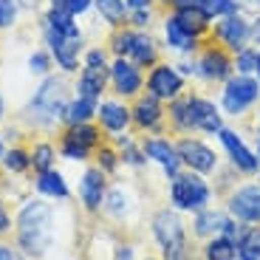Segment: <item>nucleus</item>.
Here are the masks:
<instances>
[{
  "instance_id": "29",
  "label": "nucleus",
  "mask_w": 260,
  "mask_h": 260,
  "mask_svg": "<svg viewBox=\"0 0 260 260\" xmlns=\"http://www.w3.org/2000/svg\"><path fill=\"white\" fill-rule=\"evenodd\" d=\"M204 260H238V243L226 235H215L204 243Z\"/></svg>"
},
{
  "instance_id": "8",
  "label": "nucleus",
  "mask_w": 260,
  "mask_h": 260,
  "mask_svg": "<svg viewBox=\"0 0 260 260\" xmlns=\"http://www.w3.org/2000/svg\"><path fill=\"white\" fill-rule=\"evenodd\" d=\"M158 40L164 46V54L170 59H181V57H195L198 48L204 46L201 37H195L187 26L181 23L176 12H164L158 20Z\"/></svg>"
},
{
  "instance_id": "30",
  "label": "nucleus",
  "mask_w": 260,
  "mask_h": 260,
  "mask_svg": "<svg viewBox=\"0 0 260 260\" xmlns=\"http://www.w3.org/2000/svg\"><path fill=\"white\" fill-rule=\"evenodd\" d=\"M178 17H181V23L189 28V31L195 34V37L207 40L209 37V28H212V20L207 17V14L201 12V6L198 9H181V12H176Z\"/></svg>"
},
{
  "instance_id": "21",
  "label": "nucleus",
  "mask_w": 260,
  "mask_h": 260,
  "mask_svg": "<svg viewBox=\"0 0 260 260\" xmlns=\"http://www.w3.org/2000/svg\"><path fill=\"white\" fill-rule=\"evenodd\" d=\"M105 192H108V187H105V173L99 167H88L82 173V178H79V201L85 204L88 212H96L105 204Z\"/></svg>"
},
{
  "instance_id": "48",
  "label": "nucleus",
  "mask_w": 260,
  "mask_h": 260,
  "mask_svg": "<svg viewBox=\"0 0 260 260\" xmlns=\"http://www.w3.org/2000/svg\"><path fill=\"white\" fill-rule=\"evenodd\" d=\"M252 127H254V136H260V108L252 113Z\"/></svg>"
},
{
  "instance_id": "52",
  "label": "nucleus",
  "mask_w": 260,
  "mask_h": 260,
  "mask_svg": "<svg viewBox=\"0 0 260 260\" xmlns=\"http://www.w3.org/2000/svg\"><path fill=\"white\" fill-rule=\"evenodd\" d=\"M254 153H257V158H260V136H254Z\"/></svg>"
},
{
  "instance_id": "13",
  "label": "nucleus",
  "mask_w": 260,
  "mask_h": 260,
  "mask_svg": "<svg viewBox=\"0 0 260 260\" xmlns=\"http://www.w3.org/2000/svg\"><path fill=\"white\" fill-rule=\"evenodd\" d=\"M176 147H178V156H181L184 170H192V173H198V176H212V173H218L221 158H218L215 147H209L204 139H198V136H178Z\"/></svg>"
},
{
  "instance_id": "25",
  "label": "nucleus",
  "mask_w": 260,
  "mask_h": 260,
  "mask_svg": "<svg viewBox=\"0 0 260 260\" xmlns=\"http://www.w3.org/2000/svg\"><path fill=\"white\" fill-rule=\"evenodd\" d=\"M96 99H88V96H77L74 93L68 108H65V116L62 124H82V122H93L96 119Z\"/></svg>"
},
{
  "instance_id": "41",
  "label": "nucleus",
  "mask_w": 260,
  "mask_h": 260,
  "mask_svg": "<svg viewBox=\"0 0 260 260\" xmlns=\"http://www.w3.org/2000/svg\"><path fill=\"white\" fill-rule=\"evenodd\" d=\"M249 46L260 48V12H249Z\"/></svg>"
},
{
  "instance_id": "49",
  "label": "nucleus",
  "mask_w": 260,
  "mask_h": 260,
  "mask_svg": "<svg viewBox=\"0 0 260 260\" xmlns=\"http://www.w3.org/2000/svg\"><path fill=\"white\" fill-rule=\"evenodd\" d=\"M40 3H43V0H20V6L23 9H37Z\"/></svg>"
},
{
  "instance_id": "5",
  "label": "nucleus",
  "mask_w": 260,
  "mask_h": 260,
  "mask_svg": "<svg viewBox=\"0 0 260 260\" xmlns=\"http://www.w3.org/2000/svg\"><path fill=\"white\" fill-rule=\"evenodd\" d=\"M195 65H198V79H195L198 88H221L235 74V54L207 37L195 54Z\"/></svg>"
},
{
  "instance_id": "42",
  "label": "nucleus",
  "mask_w": 260,
  "mask_h": 260,
  "mask_svg": "<svg viewBox=\"0 0 260 260\" xmlns=\"http://www.w3.org/2000/svg\"><path fill=\"white\" fill-rule=\"evenodd\" d=\"M204 0H167V12H181V9H198Z\"/></svg>"
},
{
  "instance_id": "54",
  "label": "nucleus",
  "mask_w": 260,
  "mask_h": 260,
  "mask_svg": "<svg viewBox=\"0 0 260 260\" xmlns=\"http://www.w3.org/2000/svg\"><path fill=\"white\" fill-rule=\"evenodd\" d=\"M3 153H6V147H3V136H0V158H3Z\"/></svg>"
},
{
  "instance_id": "36",
  "label": "nucleus",
  "mask_w": 260,
  "mask_h": 260,
  "mask_svg": "<svg viewBox=\"0 0 260 260\" xmlns=\"http://www.w3.org/2000/svg\"><path fill=\"white\" fill-rule=\"evenodd\" d=\"M254 65H257V48L246 46L235 54V74H246V77H254Z\"/></svg>"
},
{
  "instance_id": "2",
  "label": "nucleus",
  "mask_w": 260,
  "mask_h": 260,
  "mask_svg": "<svg viewBox=\"0 0 260 260\" xmlns=\"http://www.w3.org/2000/svg\"><path fill=\"white\" fill-rule=\"evenodd\" d=\"M17 243L28 257H43L54 243V209L46 201H26L17 212Z\"/></svg>"
},
{
  "instance_id": "56",
  "label": "nucleus",
  "mask_w": 260,
  "mask_h": 260,
  "mask_svg": "<svg viewBox=\"0 0 260 260\" xmlns=\"http://www.w3.org/2000/svg\"><path fill=\"white\" fill-rule=\"evenodd\" d=\"M147 260H156V257H147Z\"/></svg>"
},
{
  "instance_id": "4",
  "label": "nucleus",
  "mask_w": 260,
  "mask_h": 260,
  "mask_svg": "<svg viewBox=\"0 0 260 260\" xmlns=\"http://www.w3.org/2000/svg\"><path fill=\"white\" fill-rule=\"evenodd\" d=\"M153 238L161 246V260H192L187 223L178 209H158L153 215Z\"/></svg>"
},
{
  "instance_id": "44",
  "label": "nucleus",
  "mask_w": 260,
  "mask_h": 260,
  "mask_svg": "<svg viewBox=\"0 0 260 260\" xmlns=\"http://www.w3.org/2000/svg\"><path fill=\"white\" fill-rule=\"evenodd\" d=\"M116 260H133V246H130V243L116 246Z\"/></svg>"
},
{
  "instance_id": "53",
  "label": "nucleus",
  "mask_w": 260,
  "mask_h": 260,
  "mask_svg": "<svg viewBox=\"0 0 260 260\" xmlns=\"http://www.w3.org/2000/svg\"><path fill=\"white\" fill-rule=\"evenodd\" d=\"M51 6H65V0H48Z\"/></svg>"
},
{
  "instance_id": "39",
  "label": "nucleus",
  "mask_w": 260,
  "mask_h": 260,
  "mask_svg": "<svg viewBox=\"0 0 260 260\" xmlns=\"http://www.w3.org/2000/svg\"><path fill=\"white\" fill-rule=\"evenodd\" d=\"M82 65H111V51L108 46H93L82 51Z\"/></svg>"
},
{
  "instance_id": "6",
  "label": "nucleus",
  "mask_w": 260,
  "mask_h": 260,
  "mask_svg": "<svg viewBox=\"0 0 260 260\" xmlns=\"http://www.w3.org/2000/svg\"><path fill=\"white\" fill-rule=\"evenodd\" d=\"M212 201V187L207 178L192 173V170H181L178 176L170 178V204L178 212H201Z\"/></svg>"
},
{
  "instance_id": "40",
  "label": "nucleus",
  "mask_w": 260,
  "mask_h": 260,
  "mask_svg": "<svg viewBox=\"0 0 260 260\" xmlns=\"http://www.w3.org/2000/svg\"><path fill=\"white\" fill-rule=\"evenodd\" d=\"M62 9H68L74 17H85V14L93 9V0H65V6H62Z\"/></svg>"
},
{
  "instance_id": "11",
  "label": "nucleus",
  "mask_w": 260,
  "mask_h": 260,
  "mask_svg": "<svg viewBox=\"0 0 260 260\" xmlns=\"http://www.w3.org/2000/svg\"><path fill=\"white\" fill-rule=\"evenodd\" d=\"M43 40H46V48H48V54H51V59L57 62V68L65 74V77L79 74V68H82L85 40L62 37V34H57L54 28H48L46 23H43Z\"/></svg>"
},
{
  "instance_id": "37",
  "label": "nucleus",
  "mask_w": 260,
  "mask_h": 260,
  "mask_svg": "<svg viewBox=\"0 0 260 260\" xmlns=\"http://www.w3.org/2000/svg\"><path fill=\"white\" fill-rule=\"evenodd\" d=\"M119 164H122V158H119L116 150H113L111 144H99V147H96V167L102 170L105 176H108V173H113Z\"/></svg>"
},
{
  "instance_id": "51",
  "label": "nucleus",
  "mask_w": 260,
  "mask_h": 260,
  "mask_svg": "<svg viewBox=\"0 0 260 260\" xmlns=\"http://www.w3.org/2000/svg\"><path fill=\"white\" fill-rule=\"evenodd\" d=\"M254 77L260 79V48H257V65H254Z\"/></svg>"
},
{
  "instance_id": "45",
  "label": "nucleus",
  "mask_w": 260,
  "mask_h": 260,
  "mask_svg": "<svg viewBox=\"0 0 260 260\" xmlns=\"http://www.w3.org/2000/svg\"><path fill=\"white\" fill-rule=\"evenodd\" d=\"M0 260H23L17 252H14L12 246H6V243H0Z\"/></svg>"
},
{
  "instance_id": "18",
  "label": "nucleus",
  "mask_w": 260,
  "mask_h": 260,
  "mask_svg": "<svg viewBox=\"0 0 260 260\" xmlns=\"http://www.w3.org/2000/svg\"><path fill=\"white\" fill-rule=\"evenodd\" d=\"M142 150H144V156H147V161H156L158 167L164 170L167 181L184 170L181 156H178V147H176L173 139H167V136H144L142 139Z\"/></svg>"
},
{
  "instance_id": "9",
  "label": "nucleus",
  "mask_w": 260,
  "mask_h": 260,
  "mask_svg": "<svg viewBox=\"0 0 260 260\" xmlns=\"http://www.w3.org/2000/svg\"><path fill=\"white\" fill-rule=\"evenodd\" d=\"M144 91L150 96L161 99L164 105H170L173 99L184 96L189 91V79L181 77V71L176 68V59L164 57L161 62H156L147 71V77H144Z\"/></svg>"
},
{
  "instance_id": "46",
  "label": "nucleus",
  "mask_w": 260,
  "mask_h": 260,
  "mask_svg": "<svg viewBox=\"0 0 260 260\" xmlns=\"http://www.w3.org/2000/svg\"><path fill=\"white\" fill-rule=\"evenodd\" d=\"M9 226H12V221H9V212H6V207L0 204V235H6Z\"/></svg>"
},
{
  "instance_id": "23",
  "label": "nucleus",
  "mask_w": 260,
  "mask_h": 260,
  "mask_svg": "<svg viewBox=\"0 0 260 260\" xmlns=\"http://www.w3.org/2000/svg\"><path fill=\"white\" fill-rule=\"evenodd\" d=\"M43 23H46L48 28H54L57 34H62V37L85 40L82 26H79V17H74V14L68 12V9H62V6H48L46 14H43Z\"/></svg>"
},
{
  "instance_id": "34",
  "label": "nucleus",
  "mask_w": 260,
  "mask_h": 260,
  "mask_svg": "<svg viewBox=\"0 0 260 260\" xmlns=\"http://www.w3.org/2000/svg\"><path fill=\"white\" fill-rule=\"evenodd\" d=\"M133 31L136 28H113L111 31V40H108V51H111V57H127L130 51V43H133Z\"/></svg>"
},
{
  "instance_id": "3",
  "label": "nucleus",
  "mask_w": 260,
  "mask_h": 260,
  "mask_svg": "<svg viewBox=\"0 0 260 260\" xmlns=\"http://www.w3.org/2000/svg\"><path fill=\"white\" fill-rule=\"evenodd\" d=\"M218 105H221L223 116L235 122L252 116L260 108V79L246 77V74H232L218 88Z\"/></svg>"
},
{
  "instance_id": "17",
  "label": "nucleus",
  "mask_w": 260,
  "mask_h": 260,
  "mask_svg": "<svg viewBox=\"0 0 260 260\" xmlns=\"http://www.w3.org/2000/svg\"><path fill=\"white\" fill-rule=\"evenodd\" d=\"M93 122L102 127V133L108 136H119V133H127V127L133 124V113H130V105L119 96H105L96 105V119Z\"/></svg>"
},
{
  "instance_id": "38",
  "label": "nucleus",
  "mask_w": 260,
  "mask_h": 260,
  "mask_svg": "<svg viewBox=\"0 0 260 260\" xmlns=\"http://www.w3.org/2000/svg\"><path fill=\"white\" fill-rule=\"evenodd\" d=\"M20 12H23L20 0H0V31H3V28H14V26H17Z\"/></svg>"
},
{
  "instance_id": "12",
  "label": "nucleus",
  "mask_w": 260,
  "mask_h": 260,
  "mask_svg": "<svg viewBox=\"0 0 260 260\" xmlns=\"http://www.w3.org/2000/svg\"><path fill=\"white\" fill-rule=\"evenodd\" d=\"M144 77L147 71L139 68L127 57H111V93L124 102H133L139 93H144Z\"/></svg>"
},
{
  "instance_id": "10",
  "label": "nucleus",
  "mask_w": 260,
  "mask_h": 260,
  "mask_svg": "<svg viewBox=\"0 0 260 260\" xmlns=\"http://www.w3.org/2000/svg\"><path fill=\"white\" fill-rule=\"evenodd\" d=\"M218 144L223 147V153H226L229 164H232L238 173H243V176H257L260 173V158L257 153H254V147H249V142L243 139V133L238 127H229V124H223L221 133H218Z\"/></svg>"
},
{
  "instance_id": "27",
  "label": "nucleus",
  "mask_w": 260,
  "mask_h": 260,
  "mask_svg": "<svg viewBox=\"0 0 260 260\" xmlns=\"http://www.w3.org/2000/svg\"><path fill=\"white\" fill-rule=\"evenodd\" d=\"M40 195H48V198H68L71 189H68V181L59 170H48V173H37V181H34Z\"/></svg>"
},
{
  "instance_id": "47",
  "label": "nucleus",
  "mask_w": 260,
  "mask_h": 260,
  "mask_svg": "<svg viewBox=\"0 0 260 260\" xmlns=\"http://www.w3.org/2000/svg\"><path fill=\"white\" fill-rule=\"evenodd\" d=\"M243 9L246 12H260V0H243Z\"/></svg>"
},
{
  "instance_id": "22",
  "label": "nucleus",
  "mask_w": 260,
  "mask_h": 260,
  "mask_svg": "<svg viewBox=\"0 0 260 260\" xmlns=\"http://www.w3.org/2000/svg\"><path fill=\"white\" fill-rule=\"evenodd\" d=\"M229 218H232V215H229L226 209H218V207L201 209V212H195V218H192V235L195 238H204V241H209L215 235H223Z\"/></svg>"
},
{
  "instance_id": "19",
  "label": "nucleus",
  "mask_w": 260,
  "mask_h": 260,
  "mask_svg": "<svg viewBox=\"0 0 260 260\" xmlns=\"http://www.w3.org/2000/svg\"><path fill=\"white\" fill-rule=\"evenodd\" d=\"M111 91V65H82L74 82V93L88 99H105Z\"/></svg>"
},
{
  "instance_id": "16",
  "label": "nucleus",
  "mask_w": 260,
  "mask_h": 260,
  "mask_svg": "<svg viewBox=\"0 0 260 260\" xmlns=\"http://www.w3.org/2000/svg\"><path fill=\"white\" fill-rule=\"evenodd\" d=\"M226 212L235 221L249 223V226H260V181L235 187L226 198Z\"/></svg>"
},
{
  "instance_id": "14",
  "label": "nucleus",
  "mask_w": 260,
  "mask_h": 260,
  "mask_svg": "<svg viewBox=\"0 0 260 260\" xmlns=\"http://www.w3.org/2000/svg\"><path fill=\"white\" fill-rule=\"evenodd\" d=\"M130 113H133V127L136 130L150 133V136H164V130H167V105L161 99L150 96L144 91L130 102Z\"/></svg>"
},
{
  "instance_id": "33",
  "label": "nucleus",
  "mask_w": 260,
  "mask_h": 260,
  "mask_svg": "<svg viewBox=\"0 0 260 260\" xmlns=\"http://www.w3.org/2000/svg\"><path fill=\"white\" fill-rule=\"evenodd\" d=\"M0 161H3V167H6L12 176H20V173H26V170L31 167V156H28L23 147H9Z\"/></svg>"
},
{
  "instance_id": "26",
  "label": "nucleus",
  "mask_w": 260,
  "mask_h": 260,
  "mask_svg": "<svg viewBox=\"0 0 260 260\" xmlns=\"http://www.w3.org/2000/svg\"><path fill=\"white\" fill-rule=\"evenodd\" d=\"M96 14L108 23V28H124L127 26V3L124 0H93Z\"/></svg>"
},
{
  "instance_id": "28",
  "label": "nucleus",
  "mask_w": 260,
  "mask_h": 260,
  "mask_svg": "<svg viewBox=\"0 0 260 260\" xmlns=\"http://www.w3.org/2000/svg\"><path fill=\"white\" fill-rule=\"evenodd\" d=\"M102 209L111 215V218H116V221H124L130 215V209H133V198H130V192L124 187H113V189L105 192Z\"/></svg>"
},
{
  "instance_id": "55",
  "label": "nucleus",
  "mask_w": 260,
  "mask_h": 260,
  "mask_svg": "<svg viewBox=\"0 0 260 260\" xmlns=\"http://www.w3.org/2000/svg\"><path fill=\"white\" fill-rule=\"evenodd\" d=\"M158 6H161L164 12H167V0H158Z\"/></svg>"
},
{
  "instance_id": "15",
  "label": "nucleus",
  "mask_w": 260,
  "mask_h": 260,
  "mask_svg": "<svg viewBox=\"0 0 260 260\" xmlns=\"http://www.w3.org/2000/svg\"><path fill=\"white\" fill-rule=\"evenodd\" d=\"M209 40H215L218 46H223L229 54H238L241 48L249 46V12L229 14V17L215 20L209 28Z\"/></svg>"
},
{
  "instance_id": "7",
  "label": "nucleus",
  "mask_w": 260,
  "mask_h": 260,
  "mask_svg": "<svg viewBox=\"0 0 260 260\" xmlns=\"http://www.w3.org/2000/svg\"><path fill=\"white\" fill-rule=\"evenodd\" d=\"M187 108H189V127L192 133H204V136H218L221 127L226 124V116H223L218 99L204 93V88H189L187 93Z\"/></svg>"
},
{
  "instance_id": "1",
  "label": "nucleus",
  "mask_w": 260,
  "mask_h": 260,
  "mask_svg": "<svg viewBox=\"0 0 260 260\" xmlns=\"http://www.w3.org/2000/svg\"><path fill=\"white\" fill-rule=\"evenodd\" d=\"M71 85L65 79V74H48L40 79L34 93L28 96L26 108H23V119L37 130H51L62 122L65 108L71 102Z\"/></svg>"
},
{
  "instance_id": "24",
  "label": "nucleus",
  "mask_w": 260,
  "mask_h": 260,
  "mask_svg": "<svg viewBox=\"0 0 260 260\" xmlns=\"http://www.w3.org/2000/svg\"><path fill=\"white\" fill-rule=\"evenodd\" d=\"M65 142H74L79 144V147L91 150V153H96V147L102 144V127H99L96 122H82V124H65L62 136Z\"/></svg>"
},
{
  "instance_id": "31",
  "label": "nucleus",
  "mask_w": 260,
  "mask_h": 260,
  "mask_svg": "<svg viewBox=\"0 0 260 260\" xmlns=\"http://www.w3.org/2000/svg\"><path fill=\"white\" fill-rule=\"evenodd\" d=\"M201 12L215 23V20H221V17H229V14L243 12V0H204Z\"/></svg>"
},
{
  "instance_id": "20",
  "label": "nucleus",
  "mask_w": 260,
  "mask_h": 260,
  "mask_svg": "<svg viewBox=\"0 0 260 260\" xmlns=\"http://www.w3.org/2000/svg\"><path fill=\"white\" fill-rule=\"evenodd\" d=\"M164 57H167V54H164V46H161V40H158V34L139 31V28L133 31V43H130L127 59H133L139 68L150 71V68H153L156 62H161Z\"/></svg>"
},
{
  "instance_id": "43",
  "label": "nucleus",
  "mask_w": 260,
  "mask_h": 260,
  "mask_svg": "<svg viewBox=\"0 0 260 260\" xmlns=\"http://www.w3.org/2000/svg\"><path fill=\"white\" fill-rule=\"evenodd\" d=\"M127 3V12H142V9H156L158 0H124Z\"/></svg>"
},
{
  "instance_id": "50",
  "label": "nucleus",
  "mask_w": 260,
  "mask_h": 260,
  "mask_svg": "<svg viewBox=\"0 0 260 260\" xmlns=\"http://www.w3.org/2000/svg\"><path fill=\"white\" fill-rule=\"evenodd\" d=\"M6 119V99H3V93H0V122Z\"/></svg>"
},
{
  "instance_id": "35",
  "label": "nucleus",
  "mask_w": 260,
  "mask_h": 260,
  "mask_svg": "<svg viewBox=\"0 0 260 260\" xmlns=\"http://www.w3.org/2000/svg\"><path fill=\"white\" fill-rule=\"evenodd\" d=\"M51 68H54V59L48 54V48H37V51L28 54V74H34V77H48Z\"/></svg>"
},
{
  "instance_id": "32",
  "label": "nucleus",
  "mask_w": 260,
  "mask_h": 260,
  "mask_svg": "<svg viewBox=\"0 0 260 260\" xmlns=\"http://www.w3.org/2000/svg\"><path fill=\"white\" fill-rule=\"evenodd\" d=\"M31 167L34 173H48V170H54V161H57V150H54V144L48 142H37L31 147Z\"/></svg>"
}]
</instances>
